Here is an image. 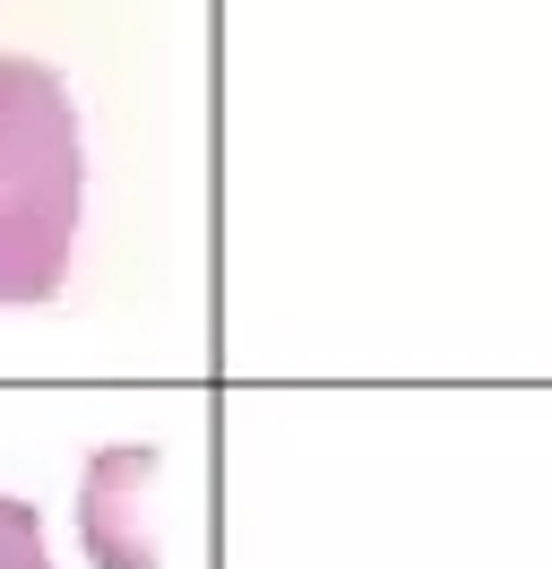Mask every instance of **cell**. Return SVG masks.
Listing matches in <instances>:
<instances>
[{
    "label": "cell",
    "mask_w": 552,
    "mask_h": 569,
    "mask_svg": "<svg viewBox=\"0 0 552 569\" xmlns=\"http://www.w3.org/2000/svg\"><path fill=\"white\" fill-rule=\"evenodd\" d=\"M165 458L147 440H121V449H96L87 458V483H78V535L96 569H165L156 561V527H147V492H156Z\"/></svg>",
    "instance_id": "obj_2"
},
{
    "label": "cell",
    "mask_w": 552,
    "mask_h": 569,
    "mask_svg": "<svg viewBox=\"0 0 552 569\" xmlns=\"http://www.w3.org/2000/svg\"><path fill=\"white\" fill-rule=\"evenodd\" d=\"M87 216V130L52 61L0 52V302H52Z\"/></svg>",
    "instance_id": "obj_1"
},
{
    "label": "cell",
    "mask_w": 552,
    "mask_h": 569,
    "mask_svg": "<svg viewBox=\"0 0 552 569\" xmlns=\"http://www.w3.org/2000/svg\"><path fill=\"white\" fill-rule=\"evenodd\" d=\"M0 569H52L43 518H34V500H18V492H0Z\"/></svg>",
    "instance_id": "obj_3"
}]
</instances>
